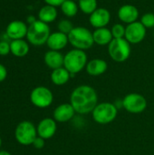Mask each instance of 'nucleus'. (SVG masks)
<instances>
[{
    "instance_id": "nucleus-1",
    "label": "nucleus",
    "mask_w": 154,
    "mask_h": 155,
    "mask_svg": "<svg viewBox=\"0 0 154 155\" xmlns=\"http://www.w3.org/2000/svg\"><path fill=\"white\" fill-rule=\"evenodd\" d=\"M97 93L90 85H79L71 94L70 104L74 107L75 113L86 114L92 113L98 104Z\"/></svg>"
},
{
    "instance_id": "nucleus-2",
    "label": "nucleus",
    "mask_w": 154,
    "mask_h": 155,
    "mask_svg": "<svg viewBox=\"0 0 154 155\" xmlns=\"http://www.w3.org/2000/svg\"><path fill=\"white\" fill-rule=\"evenodd\" d=\"M68 40L74 49L87 50L91 48L93 44V33L84 26H76L68 35Z\"/></svg>"
},
{
    "instance_id": "nucleus-3",
    "label": "nucleus",
    "mask_w": 154,
    "mask_h": 155,
    "mask_svg": "<svg viewBox=\"0 0 154 155\" xmlns=\"http://www.w3.org/2000/svg\"><path fill=\"white\" fill-rule=\"evenodd\" d=\"M50 35L51 32L48 24H45L40 20H36L32 25H29L26 39L31 45L41 46L46 44Z\"/></svg>"
},
{
    "instance_id": "nucleus-4",
    "label": "nucleus",
    "mask_w": 154,
    "mask_h": 155,
    "mask_svg": "<svg viewBox=\"0 0 154 155\" xmlns=\"http://www.w3.org/2000/svg\"><path fill=\"white\" fill-rule=\"evenodd\" d=\"M87 63V54L84 50L73 49L64 55V67L69 71L73 77L86 67Z\"/></svg>"
},
{
    "instance_id": "nucleus-5",
    "label": "nucleus",
    "mask_w": 154,
    "mask_h": 155,
    "mask_svg": "<svg viewBox=\"0 0 154 155\" xmlns=\"http://www.w3.org/2000/svg\"><path fill=\"white\" fill-rule=\"evenodd\" d=\"M131 52V44L125 38H113L108 45V54L117 63L126 61L130 57Z\"/></svg>"
},
{
    "instance_id": "nucleus-6",
    "label": "nucleus",
    "mask_w": 154,
    "mask_h": 155,
    "mask_svg": "<svg viewBox=\"0 0 154 155\" xmlns=\"http://www.w3.org/2000/svg\"><path fill=\"white\" fill-rule=\"evenodd\" d=\"M118 114V108L112 103L98 104L92 112L93 119L99 124H108L115 120Z\"/></svg>"
},
{
    "instance_id": "nucleus-7",
    "label": "nucleus",
    "mask_w": 154,
    "mask_h": 155,
    "mask_svg": "<svg viewBox=\"0 0 154 155\" xmlns=\"http://www.w3.org/2000/svg\"><path fill=\"white\" fill-rule=\"evenodd\" d=\"M35 126L28 121L21 122L15 128V137L18 143L22 145H31L37 137Z\"/></svg>"
},
{
    "instance_id": "nucleus-8",
    "label": "nucleus",
    "mask_w": 154,
    "mask_h": 155,
    "mask_svg": "<svg viewBox=\"0 0 154 155\" xmlns=\"http://www.w3.org/2000/svg\"><path fill=\"white\" fill-rule=\"evenodd\" d=\"M123 107L131 114H141L147 107L146 98L137 93L127 94L123 100Z\"/></svg>"
},
{
    "instance_id": "nucleus-9",
    "label": "nucleus",
    "mask_w": 154,
    "mask_h": 155,
    "mask_svg": "<svg viewBox=\"0 0 154 155\" xmlns=\"http://www.w3.org/2000/svg\"><path fill=\"white\" fill-rule=\"evenodd\" d=\"M53 93L44 86H37L34 88L30 94L31 103L38 108H46L53 103Z\"/></svg>"
},
{
    "instance_id": "nucleus-10",
    "label": "nucleus",
    "mask_w": 154,
    "mask_h": 155,
    "mask_svg": "<svg viewBox=\"0 0 154 155\" xmlns=\"http://www.w3.org/2000/svg\"><path fill=\"white\" fill-rule=\"evenodd\" d=\"M146 36V28L143 25L136 21L130 25H127L125 29V36L124 38L131 45H137L144 40Z\"/></svg>"
},
{
    "instance_id": "nucleus-11",
    "label": "nucleus",
    "mask_w": 154,
    "mask_h": 155,
    "mask_svg": "<svg viewBox=\"0 0 154 155\" xmlns=\"http://www.w3.org/2000/svg\"><path fill=\"white\" fill-rule=\"evenodd\" d=\"M27 31L28 26L25 22L21 20H14L10 22L5 28V34L10 40L24 39L26 37Z\"/></svg>"
},
{
    "instance_id": "nucleus-12",
    "label": "nucleus",
    "mask_w": 154,
    "mask_h": 155,
    "mask_svg": "<svg viewBox=\"0 0 154 155\" xmlns=\"http://www.w3.org/2000/svg\"><path fill=\"white\" fill-rule=\"evenodd\" d=\"M110 20H111L110 12L108 9L103 7H98L89 16L90 24L95 29L106 27V25L110 23Z\"/></svg>"
},
{
    "instance_id": "nucleus-13",
    "label": "nucleus",
    "mask_w": 154,
    "mask_h": 155,
    "mask_svg": "<svg viewBox=\"0 0 154 155\" xmlns=\"http://www.w3.org/2000/svg\"><path fill=\"white\" fill-rule=\"evenodd\" d=\"M56 122L52 118L43 119L37 125V135L44 140L52 138L56 133Z\"/></svg>"
},
{
    "instance_id": "nucleus-14",
    "label": "nucleus",
    "mask_w": 154,
    "mask_h": 155,
    "mask_svg": "<svg viewBox=\"0 0 154 155\" xmlns=\"http://www.w3.org/2000/svg\"><path fill=\"white\" fill-rule=\"evenodd\" d=\"M118 17L123 23L130 25L138 21L139 10L133 5H123L118 10Z\"/></svg>"
},
{
    "instance_id": "nucleus-15",
    "label": "nucleus",
    "mask_w": 154,
    "mask_h": 155,
    "mask_svg": "<svg viewBox=\"0 0 154 155\" xmlns=\"http://www.w3.org/2000/svg\"><path fill=\"white\" fill-rule=\"evenodd\" d=\"M68 43H69L68 35L57 31L54 33H51L46 42V45L50 48V50L60 51L64 49Z\"/></svg>"
},
{
    "instance_id": "nucleus-16",
    "label": "nucleus",
    "mask_w": 154,
    "mask_h": 155,
    "mask_svg": "<svg viewBox=\"0 0 154 155\" xmlns=\"http://www.w3.org/2000/svg\"><path fill=\"white\" fill-rule=\"evenodd\" d=\"M75 111L71 104H62L54 111V119L55 122L66 123L74 116Z\"/></svg>"
},
{
    "instance_id": "nucleus-17",
    "label": "nucleus",
    "mask_w": 154,
    "mask_h": 155,
    "mask_svg": "<svg viewBox=\"0 0 154 155\" xmlns=\"http://www.w3.org/2000/svg\"><path fill=\"white\" fill-rule=\"evenodd\" d=\"M64 55H63L59 51L49 50L44 54V64L52 70L64 67Z\"/></svg>"
},
{
    "instance_id": "nucleus-18",
    "label": "nucleus",
    "mask_w": 154,
    "mask_h": 155,
    "mask_svg": "<svg viewBox=\"0 0 154 155\" xmlns=\"http://www.w3.org/2000/svg\"><path fill=\"white\" fill-rule=\"evenodd\" d=\"M86 72L92 76H99L104 74L108 68L107 63L100 58L92 59L86 64Z\"/></svg>"
},
{
    "instance_id": "nucleus-19",
    "label": "nucleus",
    "mask_w": 154,
    "mask_h": 155,
    "mask_svg": "<svg viewBox=\"0 0 154 155\" xmlns=\"http://www.w3.org/2000/svg\"><path fill=\"white\" fill-rule=\"evenodd\" d=\"M93 36L94 44L98 45H108L113 39L111 29L107 27L96 28L93 32Z\"/></svg>"
},
{
    "instance_id": "nucleus-20",
    "label": "nucleus",
    "mask_w": 154,
    "mask_h": 155,
    "mask_svg": "<svg viewBox=\"0 0 154 155\" xmlns=\"http://www.w3.org/2000/svg\"><path fill=\"white\" fill-rule=\"evenodd\" d=\"M10 49L13 55L16 57H24L29 53V44L24 39L12 40L10 42Z\"/></svg>"
},
{
    "instance_id": "nucleus-21",
    "label": "nucleus",
    "mask_w": 154,
    "mask_h": 155,
    "mask_svg": "<svg viewBox=\"0 0 154 155\" xmlns=\"http://www.w3.org/2000/svg\"><path fill=\"white\" fill-rule=\"evenodd\" d=\"M57 18V9L55 6L45 5L41 7L38 12V20L45 23L50 24L55 21Z\"/></svg>"
},
{
    "instance_id": "nucleus-22",
    "label": "nucleus",
    "mask_w": 154,
    "mask_h": 155,
    "mask_svg": "<svg viewBox=\"0 0 154 155\" xmlns=\"http://www.w3.org/2000/svg\"><path fill=\"white\" fill-rule=\"evenodd\" d=\"M72 74L64 67H60L52 71L51 81L55 85H64L68 83Z\"/></svg>"
},
{
    "instance_id": "nucleus-23",
    "label": "nucleus",
    "mask_w": 154,
    "mask_h": 155,
    "mask_svg": "<svg viewBox=\"0 0 154 155\" xmlns=\"http://www.w3.org/2000/svg\"><path fill=\"white\" fill-rule=\"evenodd\" d=\"M60 7L62 13L67 17L75 16L79 10L78 4L74 0H65Z\"/></svg>"
},
{
    "instance_id": "nucleus-24",
    "label": "nucleus",
    "mask_w": 154,
    "mask_h": 155,
    "mask_svg": "<svg viewBox=\"0 0 154 155\" xmlns=\"http://www.w3.org/2000/svg\"><path fill=\"white\" fill-rule=\"evenodd\" d=\"M77 4H78L79 9L84 14L89 15L98 8L97 0H79Z\"/></svg>"
},
{
    "instance_id": "nucleus-25",
    "label": "nucleus",
    "mask_w": 154,
    "mask_h": 155,
    "mask_svg": "<svg viewBox=\"0 0 154 155\" xmlns=\"http://www.w3.org/2000/svg\"><path fill=\"white\" fill-rule=\"evenodd\" d=\"M57 27H58V31H59V32L64 33V34H65V35H68L72 32V30L74 28L73 23H72L70 20H68V19H62V20L58 23Z\"/></svg>"
},
{
    "instance_id": "nucleus-26",
    "label": "nucleus",
    "mask_w": 154,
    "mask_h": 155,
    "mask_svg": "<svg viewBox=\"0 0 154 155\" xmlns=\"http://www.w3.org/2000/svg\"><path fill=\"white\" fill-rule=\"evenodd\" d=\"M126 27L123 24H115L111 28L112 35L113 38H124Z\"/></svg>"
},
{
    "instance_id": "nucleus-27",
    "label": "nucleus",
    "mask_w": 154,
    "mask_h": 155,
    "mask_svg": "<svg viewBox=\"0 0 154 155\" xmlns=\"http://www.w3.org/2000/svg\"><path fill=\"white\" fill-rule=\"evenodd\" d=\"M143 26L147 28H152L154 27V14L153 13H146L141 17L140 21Z\"/></svg>"
},
{
    "instance_id": "nucleus-28",
    "label": "nucleus",
    "mask_w": 154,
    "mask_h": 155,
    "mask_svg": "<svg viewBox=\"0 0 154 155\" xmlns=\"http://www.w3.org/2000/svg\"><path fill=\"white\" fill-rule=\"evenodd\" d=\"M9 53H11L10 49V42L8 41H0V55H7Z\"/></svg>"
},
{
    "instance_id": "nucleus-29",
    "label": "nucleus",
    "mask_w": 154,
    "mask_h": 155,
    "mask_svg": "<svg viewBox=\"0 0 154 155\" xmlns=\"http://www.w3.org/2000/svg\"><path fill=\"white\" fill-rule=\"evenodd\" d=\"M44 139H43V138H41V137H39V136H37L36 138H35V140L34 141V143H33V145H34V147L35 148V149H42V148H44Z\"/></svg>"
},
{
    "instance_id": "nucleus-30",
    "label": "nucleus",
    "mask_w": 154,
    "mask_h": 155,
    "mask_svg": "<svg viewBox=\"0 0 154 155\" xmlns=\"http://www.w3.org/2000/svg\"><path fill=\"white\" fill-rule=\"evenodd\" d=\"M6 76H7V70L5 67V65L0 64V83L5 81Z\"/></svg>"
},
{
    "instance_id": "nucleus-31",
    "label": "nucleus",
    "mask_w": 154,
    "mask_h": 155,
    "mask_svg": "<svg viewBox=\"0 0 154 155\" xmlns=\"http://www.w3.org/2000/svg\"><path fill=\"white\" fill-rule=\"evenodd\" d=\"M46 5H53V6H61L62 4L65 1V0H44Z\"/></svg>"
},
{
    "instance_id": "nucleus-32",
    "label": "nucleus",
    "mask_w": 154,
    "mask_h": 155,
    "mask_svg": "<svg viewBox=\"0 0 154 155\" xmlns=\"http://www.w3.org/2000/svg\"><path fill=\"white\" fill-rule=\"evenodd\" d=\"M26 20H27V23H28L29 25H32V24L34 23L37 19H36L34 15H29V16H27Z\"/></svg>"
},
{
    "instance_id": "nucleus-33",
    "label": "nucleus",
    "mask_w": 154,
    "mask_h": 155,
    "mask_svg": "<svg viewBox=\"0 0 154 155\" xmlns=\"http://www.w3.org/2000/svg\"><path fill=\"white\" fill-rule=\"evenodd\" d=\"M0 155H11V153L7 151H0Z\"/></svg>"
},
{
    "instance_id": "nucleus-34",
    "label": "nucleus",
    "mask_w": 154,
    "mask_h": 155,
    "mask_svg": "<svg viewBox=\"0 0 154 155\" xmlns=\"http://www.w3.org/2000/svg\"><path fill=\"white\" fill-rule=\"evenodd\" d=\"M1 145H2V140H1V138H0V147H1Z\"/></svg>"
},
{
    "instance_id": "nucleus-35",
    "label": "nucleus",
    "mask_w": 154,
    "mask_h": 155,
    "mask_svg": "<svg viewBox=\"0 0 154 155\" xmlns=\"http://www.w3.org/2000/svg\"><path fill=\"white\" fill-rule=\"evenodd\" d=\"M74 1H75V2H76V1H77V2H78V1H79V0H74Z\"/></svg>"
}]
</instances>
